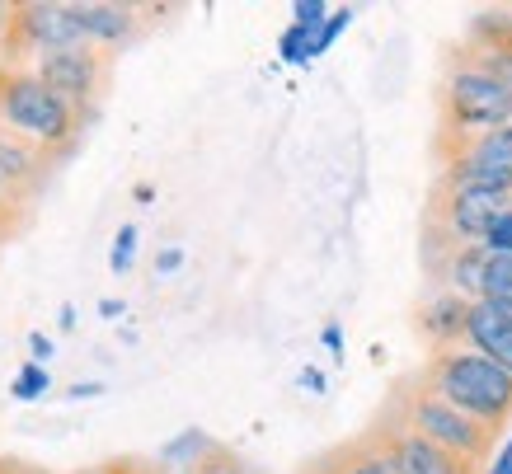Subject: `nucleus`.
Segmentation results:
<instances>
[{
	"instance_id": "obj_1",
	"label": "nucleus",
	"mask_w": 512,
	"mask_h": 474,
	"mask_svg": "<svg viewBox=\"0 0 512 474\" xmlns=\"http://www.w3.org/2000/svg\"><path fill=\"white\" fill-rule=\"evenodd\" d=\"M437 137H480L512 123V62L461 43L437 94Z\"/></svg>"
},
{
	"instance_id": "obj_2",
	"label": "nucleus",
	"mask_w": 512,
	"mask_h": 474,
	"mask_svg": "<svg viewBox=\"0 0 512 474\" xmlns=\"http://www.w3.org/2000/svg\"><path fill=\"white\" fill-rule=\"evenodd\" d=\"M508 212H512V193L437 179L428 212H423V263H428V273L433 277L442 273L461 245H484L489 230Z\"/></svg>"
},
{
	"instance_id": "obj_3",
	"label": "nucleus",
	"mask_w": 512,
	"mask_h": 474,
	"mask_svg": "<svg viewBox=\"0 0 512 474\" xmlns=\"http://www.w3.org/2000/svg\"><path fill=\"white\" fill-rule=\"evenodd\" d=\"M423 381L442 399H451L461 413H470L475 423H484L494 437L512 423V376L503 367H494L489 357H480L475 348H466V343L428 352Z\"/></svg>"
},
{
	"instance_id": "obj_4",
	"label": "nucleus",
	"mask_w": 512,
	"mask_h": 474,
	"mask_svg": "<svg viewBox=\"0 0 512 474\" xmlns=\"http://www.w3.org/2000/svg\"><path fill=\"white\" fill-rule=\"evenodd\" d=\"M390 413H400L404 423L414 432H423L428 442H437L442 451H451V456L461 460V465H470V470L480 474L484 465H489V456H494V432L484 428V423H475L470 413H461L451 399H442L433 390V385L419 376H409V381H400V390H395V399L386 404Z\"/></svg>"
},
{
	"instance_id": "obj_5",
	"label": "nucleus",
	"mask_w": 512,
	"mask_h": 474,
	"mask_svg": "<svg viewBox=\"0 0 512 474\" xmlns=\"http://www.w3.org/2000/svg\"><path fill=\"white\" fill-rule=\"evenodd\" d=\"M0 123L15 127L19 137L33 141V146H43L52 160L71 155V146L80 141V127H85L29 66H5V62H0Z\"/></svg>"
},
{
	"instance_id": "obj_6",
	"label": "nucleus",
	"mask_w": 512,
	"mask_h": 474,
	"mask_svg": "<svg viewBox=\"0 0 512 474\" xmlns=\"http://www.w3.org/2000/svg\"><path fill=\"white\" fill-rule=\"evenodd\" d=\"M80 33L71 5H47V0H29V5H5L0 10V62L24 66L43 52H62V47H80Z\"/></svg>"
},
{
	"instance_id": "obj_7",
	"label": "nucleus",
	"mask_w": 512,
	"mask_h": 474,
	"mask_svg": "<svg viewBox=\"0 0 512 474\" xmlns=\"http://www.w3.org/2000/svg\"><path fill=\"white\" fill-rule=\"evenodd\" d=\"M437 160L447 184L512 193V123L480 137H437Z\"/></svg>"
},
{
	"instance_id": "obj_8",
	"label": "nucleus",
	"mask_w": 512,
	"mask_h": 474,
	"mask_svg": "<svg viewBox=\"0 0 512 474\" xmlns=\"http://www.w3.org/2000/svg\"><path fill=\"white\" fill-rule=\"evenodd\" d=\"M33 76L43 80L80 123H90L94 108H99V94H104V80H109V57L94 43L62 47V52H43L33 62Z\"/></svg>"
},
{
	"instance_id": "obj_9",
	"label": "nucleus",
	"mask_w": 512,
	"mask_h": 474,
	"mask_svg": "<svg viewBox=\"0 0 512 474\" xmlns=\"http://www.w3.org/2000/svg\"><path fill=\"white\" fill-rule=\"evenodd\" d=\"M367 437L386 451V460H390V470L395 474H475L470 465H461L451 451H442L437 442H428L423 432H414L400 413H390V409L367 428Z\"/></svg>"
},
{
	"instance_id": "obj_10",
	"label": "nucleus",
	"mask_w": 512,
	"mask_h": 474,
	"mask_svg": "<svg viewBox=\"0 0 512 474\" xmlns=\"http://www.w3.org/2000/svg\"><path fill=\"white\" fill-rule=\"evenodd\" d=\"M47 169H52V155L43 146H33L15 132V127L0 123V184L15 188L24 202L38 198V188L47 184Z\"/></svg>"
},
{
	"instance_id": "obj_11",
	"label": "nucleus",
	"mask_w": 512,
	"mask_h": 474,
	"mask_svg": "<svg viewBox=\"0 0 512 474\" xmlns=\"http://www.w3.org/2000/svg\"><path fill=\"white\" fill-rule=\"evenodd\" d=\"M470 306L466 296L456 291H437L433 301L419 310V334L428 338V348L442 352V348H461L466 343V320H470Z\"/></svg>"
},
{
	"instance_id": "obj_12",
	"label": "nucleus",
	"mask_w": 512,
	"mask_h": 474,
	"mask_svg": "<svg viewBox=\"0 0 512 474\" xmlns=\"http://www.w3.org/2000/svg\"><path fill=\"white\" fill-rule=\"evenodd\" d=\"M85 43L94 47H113V43H127L141 24V10L137 5H71Z\"/></svg>"
},
{
	"instance_id": "obj_13",
	"label": "nucleus",
	"mask_w": 512,
	"mask_h": 474,
	"mask_svg": "<svg viewBox=\"0 0 512 474\" xmlns=\"http://www.w3.org/2000/svg\"><path fill=\"white\" fill-rule=\"evenodd\" d=\"M466 348H475L480 357H489L494 367H503L512 376V329L498 320V310L489 301H475L466 320Z\"/></svg>"
},
{
	"instance_id": "obj_14",
	"label": "nucleus",
	"mask_w": 512,
	"mask_h": 474,
	"mask_svg": "<svg viewBox=\"0 0 512 474\" xmlns=\"http://www.w3.org/2000/svg\"><path fill=\"white\" fill-rule=\"evenodd\" d=\"M315 474H395V470H390L386 451L362 432V437H353V442L325 451V456L315 460Z\"/></svg>"
},
{
	"instance_id": "obj_15",
	"label": "nucleus",
	"mask_w": 512,
	"mask_h": 474,
	"mask_svg": "<svg viewBox=\"0 0 512 474\" xmlns=\"http://www.w3.org/2000/svg\"><path fill=\"white\" fill-rule=\"evenodd\" d=\"M484 263H489V245H461L447 259V268L437 273V282H442V291H456V296H466V301H480Z\"/></svg>"
},
{
	"instance_id": "obj_16",
	"label": "nucleus",
	"mask_w": 512,
	"mask_h": 474,
	"mask_svg": "<svg viewBox=\"0 0 512 474\" xmlns=\"http://www.w3.org/2000/svg\"><path fill=\"white\" fill-rule=\"evenodd\" d=\"M480 301H494V306H512V254H489V263H484Z\"/></svg>"
},
{
	"instance_id": "obj_17",
	"label": "nucleus",
	"mask_w": 512,
	"mask_h": 474,
	"mask_svg": "<svg viewBox=\"0 0 512 474\" xmlns=\"http://www.w3.org/2000/svg\"><path fill=\"white\" fill-rule=\"evenodd\" d=\"M315 43H320V33H311V29H301V24H292V29L278 38V52H282V62L301 66V62H311V57H320V52H315Z\"/></svg>"
},
{
	"instance_id": "obj_18",
	"label": "nucleus",
	"mask_w": 512,
	"mask_h": 474,
	"mask_svg": "<svg viewBox=\"0 0 512 474\" xmlns=\"http://www.w3.org/2000/svg\"><path fill=\"white\" fill-rule=\"evenodd\" d=\"M24 221H29V202L19 198L15 188L0 184V240L19 235V230H24Z\"/></svg>"
},
{
	"instance_id": "obj_19",
	"label": "nucleus",
	"mask_w": 512,
	"mask_h": 474,
	"mask_svg": "<svg viewBox=\"0 0 512 474\" xmlns=\"http://www.w3.org/2000/svg\"><path fill=\"white\" fill-rule=\"evenodd\" d=\"M188 474H249V470H245V460L235 456L231 446H221V442H217V446H212V451H207V456H202Z\"/></svg>"
},
{
	"instance_id": "obj_20",
	"label": "nucleus",
	"mask_w": 512,
	"mask_h": 474,
	"mask_svg": "<svg viewBox=\"0 0 512 474\" xmlns=\"http://www.w3.org/2000/svg\"><path fill=\"white\" fill-rule=\"evenodd\" d=\"M10 395L24 399V404H29V399H38V395H47V371H43V362H29V367L19 371L15 385H10Z\"/></svg>"
},
{
	"instance_id": "obj_21",
	"label": "nucleus",
	"mask_w": 512,
	"mask_h": 474,
	"mask_svg": "<svg viewBox=\"0 0 512 474\" xmlns=\"http://www.w3.org/2000/svg\"><path fill=\"white\" fill-rule=\"evenodd\" d=\"M329 15H334V10H329L325 0H296V5H292V19L301 24V29H311V33L325 29Z\"/></svg>"
},
{
	"instance_id": "obj_22",
	"label": "nucleus",
	"mask_w": 512,
	"mask_h": 474,
	"mask_svg": "<svg viewBox=\"0 0 512 474\" xmlns=\"http://www.w3.org/2000/svg\"><path fill=\"white\" fill-rule=\"evenodd\" d=\"M94 474H165L156 460L146 456H118V460H104V465H94Z\"/></svg>"
},
{
	"instance_id": "obj_23",
	"label": "nucleus",
	"mask_w": 512,
	"mask_h": 474,
	"mask_svg": "<svg viewBox=\"0 0 512 474\" xmlns=\"http://www.w3.org/2000/svg\"><path fill=\"white\" fill-rule=\"evenodd\" d=\"M132 249H137V226H123L118 240H113V254H109L113 273H127V268H132Z\"/></svg>"
},
{
	"instance_id": "obj_24",
	"label": "nucleus",
	"mask_w": 512,
	"mask_h": 474,
	"mask_svg": "<svg viewBox=\"0 0 512 474\" xmlns=\"http://www.w3.org/2000/svg\"><path fill=\"white\" fill-rule=\"evenodd\" d=\"M353 24V5H343V10H334V15L325 19V29H320V43H315V52H329V43L339 38L343 29Z\"/></svg>"
},
{
	"instance_id": "obj_25",
	"label": "nucleus",
	"mask_w": 512,
	"mask_h": 474,
	"mask_svg": "<svg viewBox=\"0 0 512 474\" xmlns=\"http://www.w3.org/2000/svg\"><path fill=\"white\" fill-rule=\"evenodd\" d=\"M484 245H489V254H512V212L489 230V240H484Z\"/></svg>"
},
{
	"instance_id": "obj_26",
	"label": "nucleus",
	"mask_w": 512,
	"mask_h": 474,
	"mask_svg": "<svg viewBox=\"0 0 512 474\" xmlns=\"http://www.w3.org/2000/svg\"><path fill=\"white\" fill-rule=\"evenodd\" d=\"M0 474H47V470H38V465H29V460H10V456H0Z\"/></svg>"
},
{
	"instance_id": "obj_27",
	"label": "nucleus",
	"mask_w": 512,
	"mask_h": 474,
	"mask_svg": "<svg viewBox=\"0 0 512 474\" xmlns=\"http://www.w3.org/2000/svg\"><path fill=\"white\" fill-rule=\"evenodd\" d=\"M179 263H184V254H179V249H165V254L156 259V268H160V273H174Z\"/></svg>"
},
{
	"instance_id": "obj_28",
	"label": "nucleus",
	"mask_w": 512,
	"mask_h": 474,
	"mask_svg": "<svg viewBox=\"0 0 512 474\" xmlns=\"http://www.w3.org/2000/svg\"><path fill=\"white\" fill-rule=\"evenodd\" d=\"M484 474H512V442L503 446V456H498V460H494V465H489V470H484Z\"/></svg>"
},
{
	"instance_id": "obj_29",
	"label": "nucleus",
	"mask_w": 512,
	"mask_h": 474,
	"mask_svg": "<svg viewBox=\"0 0 512 474\" xmlns=\"http://www.w3.org/2000/svg\"><path fill=\"white\" fill-rule=\"evenodd\" d=\"M29 348H33V357H52V338L29 334Z\"/></svg>"
},
{
	"instance_id": "obj_30",
	"label": "nucleus",
	"mask_w": 512,
	"mask_h": 474,
	"mask_svg": "<svg viewBox=\"0 0 512 474\" xmlns=\"http://www.w3.org/2000/svg\"><path fill=\"white\" fill-rule=\"evenodd\" d=\"M301 385H311V390H325V376H320V371H301Z\"/></svg>"
},
{
	"instance_id": "obj_31",
	"label": "nucleus",
	"mask_w": 512,
	"mask_h": 474,
	"mask_svg": "<svg viewBox=\"0 0 512 474\" xmlns=\"http://www.w3.org/2000/svg\"><path fill=\"white\" fill-rule=\"evenodd\" d=\"M104 385H71V399H90V395H99Z\"/></svg>"
},
{
	"instance_id": "obj_32",
	"label": "nucleus",
	"mask_w": 512,
	"mask_h": 474,
	"mask_svg": "<svg viewBox=\"0 0 512 474\" xmlns=\"http://www.w3.org/2000/svg\"><path fill=\"white\" fill-rule=\"evenodd\" d=\"M325 343H329V348H334V352L343 348V334H339V329H334V324H329V329H325Z\"/></svg>"
},
{
	"instance_id": "obj_33",
	"label": "nucleus",
	"mask_w": 512,
	"mask_h": 474,
	"mask_svg": "<svg viewBox=\"0 0 512 474\" xmlns=\"http://www.w3.org/2000/svg\"><path fill=\"white\" fill-rule=\"evenodd\" d=\"M301 474H315V465H311V470H301Z\"/></svg>"
},
{
	"instance_id": "obj_34",
	"label": "nucleus",
	"mask_w": 512,
	"mask_h": 474,
	"mask_svg": "<svg viewBox=\"0 0 512 474\" xmlns=\"http://www.w3.org/2000/svg\"><path fill=\"white\" fill-rule=\"evenodd\" d=\"M80 474H94V470H80Z\"/></svg>"
}]
</instances>
